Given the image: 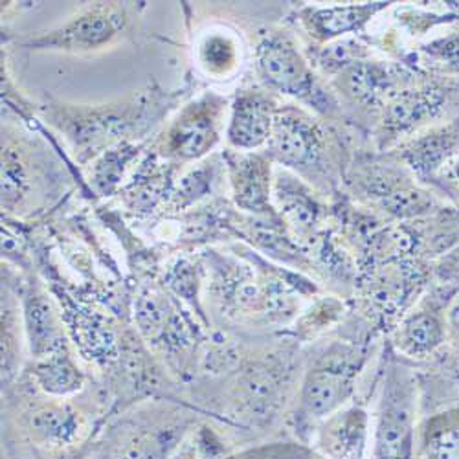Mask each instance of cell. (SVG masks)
<instances>
[{
	"mask_svg": "<svg viewBox=\"0 0 459 459\" xmlns=\"http://www.w3.org/2000/svg\"><path fill=\"white\" fill-rule=\"evenodd\" d=\"M194 54L201 74L208 80L230 82L243 66L241 35L228 26L210 28L197 37Z\"/></svg>",
	"mask_w": 459,
	"mask_h": 459,
	"instance_id": "obj_21",
	"label": "cell"
},
{
	"mask_svg": "<svg viewBox=\"0 0 459 459\" xmlns=\"http://www.w3.org/2000/svg\"><path fill=\"white\" fill-rule=\"evenodd\" d=\"M33 377L37 386H39L47 395L56 399H65L74 394H78L85 386V373L74 360L68 343L52 355L35 360Z\"/></svg>",
	"mask_w": 459,
	"mask_h": 459,
	"instance_id": "obj_25",
	"label": "cell"
},
{
	"mask_svg": "<svg viewBox=\"0 0 459 459\" xmlns=\"http://www.w3.org/2000/svg\"><path fill=\"white\" fill-rule=\"evenodd\" d=\"M22 327L33 360H41L66 346L63 316L54 299L39 287H30L21 301Z\"/></svg>",
	"mask_w": 459,
	"mask_h": 459,
	"instance_id": "obj_18",
	"label": "cell"
},
{
	"mask_svg": "<svg viewBox=\"0 0 459 459\" xmlns=\"http://www.w3.org/2000/svg\"><path fill=\"white\" fill-rule=\"evenodd\" d=\"M257 83L276 96L290 98L325 122L342 117V103L325 85L294 37L283 30L261 35L254 48Z\"/></svg>",
	"mask_w": 459,
	"mask_h": 459,
	"instance_id": "obj_3",
	"label": "cell"
},
{
	"mask_svg": "<svg viewBox=\"0 0 459 459\" xmlns=\"http://www.w3.org/2000/svg\"><path fill=\"white\" fill-rule=\"evenodd\" d=\"M222 160L230 199L238 212L255 217L276 213L273 203L276 164L264 151H234L224 147Z\"/></svg>",
	"mask_w": 459,
	"mask_h": 459,
	"instance_id": "obj_13",
	"label": "cell"
},
{
	"mask_svg": "<svg viewBox=\"0 0 459 459\" xmlns=\"http://www.w3.org/2000/svg\"><path fill=\"white\" fill-rule=\"evenodd\" d=\"M343 180L357 199L390 219L425 217L436 208L430 191L392 155L388 160L355 159Z\"/></svg>",
	"mask_w": 459,
	"mask_h": 459,
	"instance_id": "obj_6",
	"label": "cell"
},
{
	"mask_svg": "<svg viewBox=\"0 0 459 459\" xmlns=\"http://www.w3.org/2000/svg\"><path fill=\"white\" fill-rule=\"evenodd\" d=\"M180 169L182 168L159 157L149 145L136 171L117 195L120 204L127 212L142 217H149L157 212L164 213L171 201L177 186V173Z\"/></svg>",
	"mask_w": 459,
	"mask_h": 459,
	"instance_id": "obj_16",
	"label": "cell"
},
{
	"mask_svg": "<svg viewBox=\"0 0 459 459\" xmlns=\"http://www.w3.org/2000/svg\"><path fill=\"white\" fill-rule=\"evenodd\" d=\"M273 203L296 243L320 239L322 224L329 212L315 187L294 173L276 168Z\"/></svg>",
	"mask_w": 459,
	"mask_h": 459,
	"instance_id": "obj_14",
	"label": "cell"
},
{
	"mask_svg": "<svg viewBox=\"0 0 459 459\" xmlns=\"http://www.w3.org/2000/svg\"><path fill=\"white\" fill-rule=\"evenodd\" d=\"M17 307H12L10 298H3V380H10L17 368V351L21 353V342L15 329H19L17 322Z\"/></svg>",
	"mask_w": 459,
	"mask_h": 459,
	"instance_id": "obj_28",
	"label": "cell"
},
{
	"mask_svg": "<svg viewBox=\"0 0 459 459\" xmlns=\"http://www.w3.org/2000/svg\"><path fill=\"white\" fill-rule=\"evenodd\" d=\"M143 3H94L68 21L43 31L15 37L13 45L28 52L91 56L118 47L131 35Z\"/></svg>",
	"mask_w": 459,
	"mask_h": 459,
	"instance_id": "obj_4",
	"label": "cell"
},
{
	"mask_svg": "<svg viewBox=\"0 0 459 459\" xmlns=\"http://www.w3.org/2000/svg\"><path fill=\"white\" fill-rule=\"evenodd\" d=\"M455 85L441 80H415L399 91L378 112L377 142L380 149L395 147L439 120L452 103Z\"/></svg>",
	"mask_w": 459,
	"mask_h": 459,
	"instance_id": "obj_8",
	"label": "cell"
},
{
	"mask_svg": "<svg viewBox=\"0 0 459 459\" xmlns=\"http://www.w3.org/2000/svg\"><path fill=\"white\" fill-rule=\"evenodd\" d=\"M226 182V168L222 152H213L212 157L191 166L175 186L171 201L164 213H184L215 195L221 184Z\"/></svg>",
	"mask_w": 459,
	"mask_h": 459,
	"instance_id": "obj_23",
	"label": "cell"
},
{
	"mask_svg": "<svg viewBox=\"0 0 459 459\" xmlns=\"http://www.w3.org/2000/svg\"><path fill=\"white\" fill-rule=\"evenodd\" d=\"M307 57L316 70L334 78L338 72L348 68L350 65L368 59L369 48L357 39H342L325 47H316L315 52L309 50Z\"/></svg>",
	"mask_w": 459,
	"mask_h": 459,
	"instance_id": "obj_26",
	"label": "cell"
},
{
	"mask_svg": "<svg viewBox=\"0 0 459 459\" xmlns=\"http://www.w3.org/2000/svg\"><path fill=\"white\" fill-rule=\"evenodd\" d=\"M390 155L417 180L434 178L459 159V112L450 122L430 126L397 143Z\"/></svg>",
	"mask_w": 459,
	"mask_h": 459,
	"instance_id": "obj_15",
	"label": "cell"
},
{
	"mask_svg": "<svg viewBox=\"0 0 459 459\" xmlns=\"http://www.w3.org/2000/svg\"><path fill=\"white\" fill-rule=\"evenodd\" d=\"M445 324L448 331V338L459 340V292L450 299L445 311Z\"/></svg>",
	"mask_w": 459,
	"mask_h": 459,
	"instance_id": "obj_31",
	"label": "cell"
},
{
	"mask_svg": "<svg viewBox=\"0 0 459 459\" xmlns=\"http://www.w3.org/2000/svg\"><path fill=\"white\" fill-rule=\"evenodd\" d=\"M151 140L127 142L101 152L83 169L85 182L89 184V194L96 195L98 199L117 197L145 157Z\"/></svg>",
	"mask_w": 459,
	"mask_h": 459,
	"instance_id": "obj_19",
	"label": "cell"
},
{
	"mask_svg": "<svg viewBox=\"0 0 459 459\" xmlns=\"http://www.w3.org/2000/svg\"><path fill=\"white\" fill-rule=\"evenodd\" d=\"M413 72L404 65L375 61L371 57L357 61L331 78L336 98L353 107L380 112L390 98L413 83Z\"/></svg>",
	"mask_w": 459,
	"mask_h": 459,
	"instance_id": "obj_11",
	"label": "cell"
},
{
	"mask_svg": "<svg viewBox=\"0 0 459 459\" xmlns=\"http://www.w3.org/2000/svg\"><path fill=\"white\" fill-rule=\"evenodd\" d=\"M169 434H142L131 445L126 446L118 459H162L171 446Z\"/></svg>",
	"mask_w": 459,
	"mask_h": 459,
	"instance_id": "obj_29",
	"label": "cell"
},
{
	"mask_svg": "<svg viewBox=\"0 0 459 459\" xmlns=\"http://www.w3.org/2000/svg\"><path fill=\"white\" fill-rule=\"evenodd\" d=\"M230 98L204 91L187 100L175 117L151 140V149L164 160L184 168L212 157L226 134Z\"/></svg>",
	"mask_w": 459,
	"mask_h": 459,
	"instance_id": "obj_5",
	"label": "cell"
},
{
	"mask_svg": "<svg viewBox=\"0 0 459 459\" xmlns=\"http://www.w3.org/2000/svg\"><path fill=\"white\" fill-rule=\"evenodd\" d=\"M30 430L39 445L63 448L78 443L83 437L85 419L70 404L54 401L33 411L30 419Z\"/></svg>",
	"mask_w": 459,
	"mask_h": 459,
	"instance_id": "obj_24",
	"label": "cell"
},
{
	"mask_svg": "<svg viewBox=\"0 0 459 459\" xmlns=\"http://www.w3.org/2000/svg\"><path fill=\"white\" fill-rule=\"evenodd\" d=\"M35 134H19L3 124V213L24 217L39 208V201L57 184L48 147Z\"/></svg>",
	"mask_w": 459,
	"mask_h": 459,
	"instance_id": "obj_7",
	"label": "cell"
},
{
	"mask_svg": "<svg viewBox=\"0 0 459 459\" xmlns=\"http://www.w3.org/2000/svg\"><path fill=\"white\" fill-rule=\"evenodd\" d=\"M454 413L427 436L420 459H459V410Z\"/></svg>",
	"mask_w": 459,
	"mask_h": 459,
	"instance_id": "obj_27",
	"label": "cell"
},
{
	"mask_svg": "<svg viewBox=\"0 0 459 459\" xmlns=\"http://www.w3.org/2000/svg\"><path fill=\"white\" fill-rule=\"evenodd\" d=\"M450 168H452V177L455 178V182H457V186H459V159H457Z\"/></svg>",
	"mask_w": 459,
	"mask_h": 459,
	"instance_id": "obj_32",
	"label": "cell"
},
{
	"mask_svg": "<svg viewBox=\"0 0 459 459\" xmlns=\"http://www.w3.org/2000/svg\"><path fill=\"white\" fill-rule=\"evenodd\" d=\"M189 87L164 91L151 83L142 91L105 103H70L45 96L33 112L68 145L85 169L101 152L127 143L147 142L166 124L169 114L189 98Z\"/></svg>",
	"mask_w": 459,
	"mask_h": 459,
	"instance_id": "obj_1",
	"label": "cell"
},
{
	"mask_svg": "<svg viewBox=\"0 0 459 459\" xmlns=\"http://www.w3.org/2000/svg\"><path fill=\"white\" fill-rule=\"evenodd\" d=\"M448 338L445 315L419 307L408 313L395 333L397 350L411 359H427L434 355Z\"/></svg>",
	"mask_w": 459,
	"mask_h": 459,
	"instance_id": "obj_22",
	"label": "cell"
},
{
	"mask_svg": "<svg viewBox=\"0 0 459 459\" xmlns=\"http://www.w3.org/2000/svg\"><path fill=\"white\" fill-rule=\"evenodd\" d=\"M276 168H283L315 187L320 195H336L348 168L342 166V142L307 108L283 103L273 138L263 149Z\"/></svg>",
	"mask_w": 459,
	"mask_h": 459,
	"instance_id": "obj_2",
	"label": "cell"
},
{
	"mask_svg": "<svg viewBox=\"0 0 459 459\" xmlns=\"http://www.w3.org/2000/svg\"><path fill=\"white\" fill-rule=\"evenodd\" d=\"M423 52L430 59L441 63L445 68L459 72V35L457 33L432 41L423 48Z\"/></svg>",
	"mask_w": 459,
	"mask_h": 459,
	"instance_id": "obj_30",
	"label": "cell"
},
{
	"mask_svg": "<svg viewBox=\"0 0 459 459\" xmlns=\"http://www.w3.org/2000/svg\"><path fill=\"white\" fill-rule=\"evenodd\" d=\"M360 369L357 350H331L316 366L305 373L299 388V413L309 420H325L342 408L355 392Z\"/></svg>",
	"mask_w": 459,
	"mask_h": 459,
	"instance_id": "obj_10",
	"label": "cell"
},
{
	"mask_svg": "<svg viewBox=\"0 0 459 459\" xmlns=\"http://www.w3.org/2000/svg\"><path fill=\"white\" fill-rule=\"evenodd\" d=\"M417 411V382L403 364H392L382 385L377 425L375 452L377 459H404L411 443Z\"/></svg>",
	"mask_w": 459,
	"mask_h": 459,
	"instance_id": "obj_9",
	"label": "cell"
},
{
	"mask_svg": "<svg viewBox=\"0 0 459 459\" xmlns=\"http://www.w3.org/2000/svg\"><path fill=\"white\" fill-rule=\"evenodd\" d=\"M281 107L280 96L259 83H245L230 98L226 147L243 152L263 151L273 138Z\"/></svg>",
	"mask_w": 459,
	"mask_h": 459,
	"instance_id": "obj_12",
	"label": "cell"
},
{
	"mask_svg": "<svg viewBox=\"0 0 459 459\" xmlns=\"http://www.w3.org/2000/svg\"><path fill=\"white\" fill-rule=\"evenodd\" d=\"M394 3H360L333 6H301L296 12L298 22L318 47L348 39V35L360 33L380 12Z\"/></svg>",
	"mask_w": 459,
	"mask_h": 459,
	"instance_id": "obj_17",
	"label": "cell"
},
{
	"mask_svg": "<svg viewBox=\"0 0 459 459\" xmlns=\"http://www.w3.org/2000/svg\"><path fill=\"white\" fill-rule=\"evenodd\" d=\"M369 441V415L360 406H346L327 417L318 434V448L327 459H364Z\"/></svg>",
	"mask_w": 459,
	"mask_h": 459,
	"instance_id": "obj_20",
	"label": "cell"
}]
</instances>
